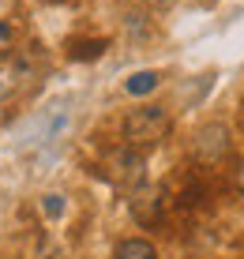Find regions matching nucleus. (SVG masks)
Segmentation results:
<instances>
[{
    "label": "nucleus",
    "mask_w": 244,
    "mask_h": 259,
    "mask_svg": "<svg viewBox=\"0 0 244 259\" xmlns=\"http://www.w3.org/2000/svg\"><path fill=\"white\" fill-rule=\"evenodd\" d=\"M169 132H173V117H169V109H166V105H158V102L132 109L128 117H124V124H120L124 147H135V150L158 147Z\"/></svg>",
    "instance_id": "obj_1"
},
{
    "label": "nucleus",
    "mask_w": 244,
    "mask_h": 259,
    "mask_svg": "<svg viewBox=\"0 0 244 259\" xmlns=\"http://www.w3.org/2000/svg\"><path fill=\"white\" fill-rule=\"evenodd\" d=\"M143 169H147V162H143V150H135V147H120L105 158V173H109V181L116 188L143 184Z\"/></svg>",
    "instance_id": "obj_2"
},
{
    "label": "nucleus",
    "mask_w": 244,
    "mask_h": 259,
    "mask_svg": "<svg viewBox=\"0 0 244 259\" xmlns=\"http://www.w3.org/2000/svg\"><path fill=\"white\" fill-rule=\"evenodd\" d=\"M229 124L222 120H211L207 128H199V136H195V154L203 158V162H218V158L229 154Z\"/></svg>",
    "instance_id": "obj_3"
},
{
    "label": "nucleus",
    "mask_w": 244,
    "mask_h": 259,
    "mask_svg": "<svg viewBox=\"0 0 244 259\" xmlns=\"http://www.w3.org/2000/svg\"><path fill=\"white\" fill-rule=\"evenodd\" d=\"M113 259H158V248L147 237H128L113 248Z\"/></svg>",
    "instance_id": "obj_4"
},
{
    "label": "nucleus",
    "mask_w": 244,
    "mask_h": 259,
    "mask_svg": "<svg viewBox=\"0 0 244 259\" xmlns=\"http://www.w3.org/2000/svg\"><path fill=\"white\" fill-rule=\"evenodd\" d=\"M105 53V38H75L68 41V60H98Z\"/></svg>",
    "instance_id": "obj_5"
},
{
    "label": "nucleus",
    "mask_w": 244,
    "mask_h": 259,
    "mask_svg": "<svg viewBox=\"0 0 244 259\" xmlns=\"http://www.w3.org/2000/svg\"><path fill=\"white\" fill-rule=\"evenodd\" d=\"M158 83H161V71L147 68V71H135V75H128V83H124V91H128L132 98H143V94L158 91Z\"/></svg>",
    "instance_id": "obj_6"
},
{
    "label": "nucleus",
    "mask_w": 244,
    "mask_h": 259,
    "mask_svg": "<svg viewBox=\"0 0 244 259\" xmlns=\"http://www.w3.org/2000/svg\"><path fill=\"white\" fill-rule=\"evenodd\" d=\"M42 210H45V218H53V222L64 218V195H57V192H53V195H42Z\"/></svg>",
    "instance_id": "obj_7"
},
{
    "label": "nucleus",
    "mask_w": 244,
    "mask_h": 259,
    "mask_svg": "<svg viewBox=\"0 0 244 259\" xmlns=\"http://www.w3.org/2000/svg\"><path fill=\"white\" fill-rule=\"evenodd\" d=\"M15 46V30H12V23H4L0 19V57H8V49Z\"/></svg>",
    "instance_id": "obj_8"
},
{
    "label": "nucleus",
    "mask_w": 244,
    "mask_h": 259,
    "mask_svg": "<svg viewBox=\"0 0 244 259\" xmlns=\"http://www.w3.org/2000/svg\"><path fill=\"white\" fill-rule=\"evenodd\" d=\"M233 184H237V192L244 195V162L237 165V173H233Z\"/></svg>",
    "instance_id": "obj_9"
},
{
    "label": "nucleus",
    "mask_w": 244,
    "mask_h": 259,
    "mask_svg": "<svg viewBox=\"0 0 244 259\" xmlns=\"http://www.w3.org/2000/svg\"><path fill=\"white\" fill-rule=\"evenodd\" d=\"M147 4H150V8H169L173 0H147Z\"/></svg>",
    "instance_id": "obj_10"
},
{
    "label": "nucleus",
    "mask_w": 244,
    "mask_h": 259,
    "mask_svg": "<svg viewBox=\"0 0 244 259\" xmlns=\"http://www.w3.org/2000/svg\"><path fill=\"white\" fill-rule=\"evenodd\" d=\"M45 259H60V255H45Z\"/></svg>",
    "instance_id": "obj_11"
}]
</instances>
